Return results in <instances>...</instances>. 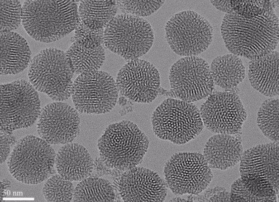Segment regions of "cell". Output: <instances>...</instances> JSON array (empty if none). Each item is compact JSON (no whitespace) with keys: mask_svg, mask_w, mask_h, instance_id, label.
<instances>
[{"mask_svg":"<svg viewBox=\"0 0 279 202\" xmlns=\"http://www.w3.org/2000/svg\"><path fill=\"white\" fill-rule=\"evenodd\" d=\"M115 194L112 185L106 179L88 177L80 181L74 189L73 202H113Z\"/></svg>","mask_w":279,"mask_h":202,"instance_id":"d4e9b609","label":"cell"},{"mask_svg":"<svg viewBox=\"0 0 279 202\" xmlns=\"http://www.w3.org/2000/svg\"><path fill=\"white\" fill-rule=\"evenodd\" d=\"M55 165L58 173L65 179L81 181L92 174L94 160L84 146L70 143L58 150Z\"/></svg>","mask_w":279,"mask_h":202,"instance_id":"ac0fdd59","label":"cell"},{"mask_svg":"<svg viewBox=\"0 0 279 202\" xmlns=\"http://www.w3.org/2000/svg\"><path fill=\"white\" fill-rule=\"evenodd\" d=\"M74 189L71 181L58 174L46 181L42 192L48 202H70L73 200Z\"/></svg>","mask_w":279,"mask_h":202,"instance_id":"83f0119b","label":"cell"},{"mask_svg":"<svg viewBox=\"0 0 279 202\" xmlns=\"http://www.w3.org/2000/svg\"><path fill=\"white\" fill-rule=\"evenodd\" d=\"M75 0H28L22 4V25L33 39L50 43L75 30L80 21Z\"/></svg>","mask_w":279,"mask_h":202,"instance_id":"7a4b0ae2","label":"cell"},{"mask_svg":"<svg viewBox=\"0 0 279 202\" xmlns=\"http://www.w3.org/2000/svg\"><path fill=\"white\" fill-rule=\"evenodd\" d=\"M154 41L150 23L130 14L116 15L104 29L105 47L126 60L137 59L146 54Z\"/></svg>","mask_w":279,"mask_h":202,"instance_id":"ba28073f","label":"cell"},{"mask_svg":"<svg viewBox=\"0 0 279 202\" xmlns=\"http://www.w3.org/2000/svg\"><path fill=\"white\" fill-rule=\"evenodd\" d=\"M14 141L10 134L0 131V164L9 157L11 146Z\"/></svg>","mask_w":279,"mask_h":202,"instance_id":"d6a6232c","label":"cell"},{"mask_svg":"<svg viewBox=\"0 0 279 202\" xmlns=\"http://www.w3.org/2000/svg\"><path fill=\"white\" fill-rule=\"evenodd\" d=\"M165 38L171 50L183 57L197 56L211 44L213 28L198 12L186 10L173 14L167 22Z\"/></svg>","mask_w":279,"mask_h":202,"instance_id":"9c48e42d","label":"cell"},{"mask_svg":"<svg viewBox=\"0 0 279 202\" xmlns=\"http://www.w3.org/2000/svg\"><path fill=\"white\" fill-rule=\"evenodd\" d=\"M199 111L204 126L217 134H239L247 116L239 96L229 91L213 92Z\"/></svg>","mask_w":279,"mask_h":202,"instance_id":"5bb4252c","label":"cell"},{"mask_svg":"<svg viewBox=\"0 0 279 202\" xmlns=\"http://www.w3.org/2000/svg\"><path fill=\"white\" fill-rule=\"evenodd\" d=\"M113 77L96 70L80 74L73 84L72 100L81 114H103L115 106L118 97Z\"/></svg>","mask_w":279,"mask_h":202,"instance_id":"4fadbf2b","label":"cell"},{"mask_svg":"<svg viewBox=\"0 0 279 202\" xmlns=\"http://www.w3.org/2000/svg\"><path fill=\"white\" fill-rule=\"evenodd\" d=\"M210 202H231L230 194L227 192H221L210 199Z\"/></svg>","mask_w":279,"mask_h":202,"instance_id":"836d02e7","label":"cell"},{"mask_svg":"<svg viewBox=\"0 0 279 202\" xmlns=\"http://www.w3.org/2000/svg\"><path fill=\"white\" fill-rule=\"evenodd\" d=\"M0 33L12 32L22 22V5L17 0H0Z\"/></svg>","mask_w":279,"mask_h":202,"instance_id":"f1b7e54d","label":"cell"},{"mask_svg":"<svg viewBox=\"0 0 279 202\" xmlns=\"http://www.w3.org/2000/svg\"><path fill=\"white\" fill-rule=\"evenodd\" d=\"M210 69L214 84L225 90L235 88L245 77L242 59L231 53L215 57Z\"/></svg>","mask_w":279,"mask_h":202,"instance_id":"7402d4cb","label":"cell"},{"mask_svg":"<svg viewBox=\"0 0 279 202\" xmlns=\"http://www.w3.org/2000/svg\"><path fill=\"white\" fill-rule=\"evenodd\" d=\"M112 185L114 191L126 202H162L167 192L165 181L157 172L143 167L125 170Z\"/></svg>","mask_w":279,"mask_h":202,"instance_id":"2e32d148","label":"cell"},{"mask_svg":"<svg viewBox=\"0 0 279 202\" xmlns=\"http://www.w3.org/2000/svg\"><path fill=\"white\" fill-rule=\"evenodd\" d=\"M279 168V142L258 145L243 152L240 178L257 197L278 196Z\"/></svg>","mask_w":279,"mask_h":202,"instance_id":"8992f818","label":"cell"},{"mask_svg":"<svg viewBox=\"0 0 279 202\" xmlns=\"http://www.w3.org/2000/svg\"><path fill=\"white\" fill-rule=\"evenodd\" d=\"M74 31L72 42H75L81 47L95 49L104 43V29L91 30L80 20Z\"/></svg>","mask_w":279,"mask_h":202,"instance_id":"4dcf8cb0","label":"cell"},{"mask_svg":"<svg viewBox=\"0 0 279 202\" xmlns=\"http://www.w3.org/2000/svg\"><path fill=\"white\" fill-rule=\"evenodd\" d=\"M41 110L38 93L30 82L21 79L0 85V131L10 134L31 126Z\"/></svg>","mask_w":279,"mask_h":202,"instance_id":"30bf717a","label":"cell"},{"mask_svg":"<svg viewBox=\"0 0 279 202\" xmlns=\"http://www.w3.org/2000/svg\"><path fill=\"white\" fill-rule=\"evenodd\" d=\"M151 121L156 137L178 145L196 138L204 128L199 110L194 104L171 98L157 107Z\"/></svg>","mask_w":279,"mask_h":202,"instance_id":"5b68a950","label":"cell"},{"mask_svg":"<svg viewBox=\"0 0 279 202\" xmlns=\"http://www.w3.org/2000/svg\"><path fill=\"white\" fill-rule=\"evenodd\" d=\"M74 71L65 52L51 47L41 50L31 59L28 72L30 83L55 101L72 95Z\"/></svg>","mask_w":279,"mask_h":202,"instance_id":"277c9868","label":"cell"},{"mask_svg":"<svg viewBox=\"0 0 279 202\" xmlns=\"http://www.w3.org/2000/svg\"><path fill=\"white\" fill-rule=\"evenodd\" d=\"M164 175L167 187L176 195H198L207 188L213 177L203 154L198 152L174 153L165 164Z\"/></svg>","mask_w":279,"mask_h":202,"instance_id":"8fae6325","label":"cell"},{"mask_svg":"<svg viewBox=\"0 0 279 202\" xmlns=\"http://www.w3.org/2000/svg\"><path fill=\"white\" fill-rule=\"evenodd\" d=\"M278 0H210L217 9L226 14L252 17L274 10Z\"/></svg>","mask_w":279,"mask_h":202,"instance_id":"484cf974","label":"cell"},{"mask_svg":"<svg viewBox=\"0 0 279 202\" xmlns=\"http://www.w3.org/2000/svg\"><path fill=\"white\" fill-rule=\"evenodd\" d=\"M56 154L50 144L28 135L20 139L8 157V171L17 181L35 185L46 180L55 164Z\"/></svg>","mask_w":279,"mask_h":202,"instance_id":"52a82bcc","label":"cell"},{"mask_svg":"<svg viewBox=\"0 0 279 202\" xmlns=\"http://www.w3.org/2000/svg\"><path fill=\"white\" fill-rule=\"evenodd\" d=\"M248 78L252 87L269 97L279 95V52L274 50L248 63Z\"/></svg>","mask_w":279,"mask_h":202,"instance_id":"44dd1931","label":"cell"},{"mask_svg":"<svg viewBox=\"0 0 279 202\" xmlns=\"http://www.w3.org/2000/svg\"><path fill=\"white\" fill-rule=\"evenodd\" d=\"M257 124L264 135L274 142H279V99L265 100L257 113Z\"/></svg>","mask_w":279,"mask_h":202,"instance_id":"4316f807","label":"cell"},{"mask_svg":"<svg viewBox=\"0 0 279 202\" xmlns=\"http://www.w3.org/2000/svg\"><path fill=\"white\" fill-rule=\"evenodd\" d=\"M168 77L173 98L187 102L207 99L215 88L210 65L197 56L177 60L170 66Z\"/></svg>","mask_w":279,"mask_h":202,"instance_id":"7c38bea8","label":"cell"},{"mask_svg":"<svg viewBox=\"0 0 279 202\" xmlns=\"http://www.w3.org/2000/svg\"><path fill=\"white\" fill-rule=\"evenodd\" d=\"M120 94L134 102L149 103L158 96L160 75L150 62L139 58L130 60L118 71L115 80Z\"/></svg>","mask_w":279,"mask_h":202,"instance_id":"9a60e30c","label":"cell"},{"mask_svg":"<svg viewBox=\"0 0 279 202\" xmlns=\"http://www.w3.org/2000/svg\"><path fill=\"white\" fill-rule=\"evenodd\" d=\"M227 50L250 60L275 50L279 44V18L274 10L252 17L225 14L221 26Z\"/></svg>","mask_w":279,"mask_h":202,"instance_id":"6da1fadb","label":"cell"},{"mask_svg":"<svg viewBox=\"0 0 279 202\" xmlns=\"http://www.w3.org/2000/svg\"><path fill=\"white\" fill-rule=\"evenodd\" d=\"M149 145L147 136L129 120L110 124L97 142L103 163L108 167L124 171L141 163Z\"/></svg>","mask_w":279,"mask_h":202,"instance_id":"3957f363","label":"cell"},{"mask_svg":"<svg viewBox=\"0 0 279 202\" xmlns=\"http://www.w3.org/2000/svg\"><path fill=\"white\" fill-rule=\"evenodd\" d=\"M79 125L75 108L63 101H55L41 110L37 129L40 138L50 145H65L78 135Z\"/></svg>","mask_w":279,"mask_h":202,"instance_id":"e0dca14e","label":"cell"},{"mask_svg":"<svg viewBox=\"0 0 279 202\" xmlns=\"http://www.w3.org/2000/svg\"><path fill=\"white\" fill-rule=\"evenodd\" d=\"M118 9L116 0H81L78 7L80 20L93 30L105 29Z\"/></svg>","mask_w":279,"mask_h":202,"instance_id":"603a6c76","label":"cell"},{"mask_svg":"<svg viewBox=\"0 0 279 202\" xmlns=\"http://www.w3.org/2000/svg\"><path fill=\"white\" fill-rule=\"evenodd\" d=\"M230 199L234 202H277L278 196L260 198L250 193L244 186L240 178L236 179L231 186Z\"/></svg>","mask_w":279,"mask_h":202,"instance_id":"1f68e13d","label":"cell"},{"mask_svg":"<svg viewBox=\"0 0 279 202\" xmlns=\"http://www.w3.org/2000/svg\"><path fill=\"white\" fill-rule=\"evenodd\" d=\"M0 75H15L30 65L31 51L26 39L15 32L0 34Z\"/></svg>","mask_w":279,"mask_h":202,"instance_id":"ffe728a7","label":"cell"},{"mask_svg":"<svg viewBox=\"0 0 279 202\" xmlns=\"http://www.w3.org/2000/svg\"><path fill=\"white\" fill-rule=\"evenodd\" d=\"M77 75L99 70L105 60V50L101 45L95 49L81 47L72 43L65 51Z\"/></svg>","mask_w":279,"mask_h":202,"instance_id":"cb8c5ba5","label":"cell"},{"mask_svg":"<svg viewBox=\"0 0 279 202\" xmlns=\"http://www.w3.org/2000/svg\"><path fill=\"white\" fill-rule=\"evenodd\" d=\"M243 146L232 135L217 134L206 143L203 156L211 168L225 170L235 166L241 159Z\"/></svg>","mask_w":279,"mask_h":202,"instance_id":"d6986e66","label":"cell"},{"mask_svg":"<svg viewBox=\"0 0 279 202\" xmlns=\"http://www.w3.org/2000/svg\"><path fill=\"white\" fill-rule=\"evenodd\" d=\"M165 0H116L118 8L124 13L143 17L156 12Z\"/></svg>","mask_w":279,"mask_h":202,"instance_id":"f546056e","label":"cell"}]
</instances>
